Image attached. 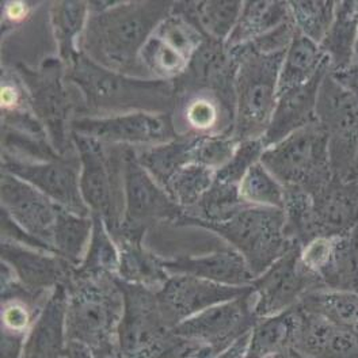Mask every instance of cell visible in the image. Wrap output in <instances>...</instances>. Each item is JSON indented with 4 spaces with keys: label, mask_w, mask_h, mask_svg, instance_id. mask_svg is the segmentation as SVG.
<instances>
[{
    "label": "cell",
    "mask_w": 358,
    "mask_h": 358,
    "mask_svg": "<svg viewBox=\"0 0 358 358\" xmlns=\"http://www.w3.org/2000/svg\"><path fill=\"white\" fill-rule=\"evenodd\" d=\"M174 1H89L90 17L80 52L115 72L150 79L140 53L157 26L171 13Z\"/></svg>",
    "instance_id": "cell-1"
},
{
    "label": "cell",
    "mask_w": 358,
    "mask_h": 358,
    "mask_svg": "<svg viewBox=\"0 0 358 358\" xmlns=\"http://www.w3.org/2000/svg\"><path fill=\"white\" fill-rule=\"evenodd\" d=\"M66 80L78 96L75 117L174 110V82L128 76L96 64L82 52L66 66Z\"/></svg>",
    "instance_id": "cell-2"
},
{
    "label": "cell",
    "mask_w": 358,
    "mask_h": 358,
    "mask_svg": "<svg viewBox=\"0 0 358 358\" xmlns=\"http://www.w3.org/2000/svg\"><path fill=\"white\" fill-rule=\"evenodd\" d=\"M236 62L234 136L239 140L262 138L278 99V78L285 56L265 55L250 44L228 49Z\"/></svg>",
    "instance_id": "cell-3"
},
{
    "label": "cell",
    "mask_w": 358,
    "mask_h": 358,
    "mask_svg": "<svg viewBox=\"0 0 358 358\" xmlns=\"http://www.w3.org/2000/svg\"><path fill=\"white\" fill-rule=\"evenodd\" d=\"M67 291L68 341L83 343L91 352L117 343V329L124 313L117 277L72 273Z\"/></svg>",
    "instance_id": "cell-4"
},
{
    "label": "cell",
    "mask_w": 358,
    "mask_h": 358,
    "mask_svg": "<svg viewBox=\"0 0 358 358\" xmlns=\"http://www.w3.org/2000/svg\"><path fill=\"white\" fill-rule=\"evenodd\" d=\"M72 143L80 160L82 197L91 215L101 217L117 239L125 215L124 145L76 132H72Z\"/></svg>",
    "instance_id": "cell-5"
},
{
    "label": "cell",
    "mask_w": 358,
    "mask_h": 358,
    "mask_svg": "<svg viewBox=\"0 0 358 358\" xmlns=\"http://www.w3.org/2000/svg\"><path fill=\"white\" fill-rule=\"evenodd\" d=\"M13 68L29 92L30 106L43 124L50 144L60 157L76 154L72 143V121L78 96L66 80V66L56 56L44 59L37 67L15 63Z\"/></svg>",
    "instance_id": "cell-6"
},
{
    "label": "cell",
    "mask_w": 358,
    "mask_h": 358,
    "mask_svg": "<svg viewBox=\"0 0 358 358\" xmlns=\"http://www.w3.org/2000/svg\"><path fill=\"white\" fill-rule=\"evenodd\" d=\"M196 228L216 234L236 250L245 258L254 278L296 246L285 232V213L277 208L247 206L228 222L201 224Z\"/></svg>",
    "instance_id": "cell-7"
},
{
    "label": "cell",
    "mask_w": 358,
    "mask_h": 358,
    "mask_svg": "<svg viewBox=\"0 0 358 358\" xmlns=\"http://www.w3.org/2000/svg\"><path fill=\"white\" fill-rule=\"evenodd\" d=\"M261 163L284 187H301L310 194L334 177L329 136L317 121L268 147Z\"/></svg>",
    "instance_id": "cell-8"
},
{
    "label": "cell",
    "mask_w": 358,
    "mask_h": 358,
    "mask_svg": "<svg viewBox=\"0 0 358 358\" xmlns=\"http://www.w3.org/2000/svg\"><path fill=\"white\" fill-rule=\"evenodd\" d=\"M125 215L121 238L144 239L147 231L157 224L178 223L183 209L174 201L148 171L140 164L134 147L124 145Z\"/></svg>",
    "instance_id": "cell-9"
},
{
    "label": "cell",
    "mask_w": 358,
    "mask_h": 358,
    "mask_svg": "<svg viewBox=\"0 0 358 358\" xmlns=\"http://www.w3.org/2000/svg\"><path fill=\"white\" fill-rule=\"evenodd\" d=\"M316 121L329 136L334 177L349 179L358 151V98L339 86L330 71L319 90Z\"/></svg>",
    "instance_id": "cell-10"
},
{
    "label": "cell",
    "mask_w": 358,
    "mask_h": 358,
    "mask_svg": "<svg viewBox=\"0 0 358 358\" xmlns=\"http://www.w3.org/2000/svg\"><path fill=\"white\" fill-rule=\"evenodd\" d=\"M117 282L124 297L117 342L124 358L136 357L170 338L173 327L163 313L157 291L125 282L118 277Z\"/></svg>",
    "instance_id": "cell-11"
},
{
    "label": "cell",
    "mask_w": 358,
    "mask_h": 358,
    "mask_svg": "<svg viewBox=\"0 0 358 358\" xmlns=\"http://www.w3.org/2000/svg\"><path fill=\"white\" fill-rule=\"evenodd\" d=\"M300 248L292 247L254 280V313L258 319L288 311L296 307L307 293L324 288L320 278L303 264Z\"/></svg>",
    "instance_id": "cell-12"
},
{
    "label": "cell",
    "mask_w": 358,
    "mask_h": 358,
    "mask_svg": "<svg viewBox=\"0 0 358 358\" xmlns=\"http://www.w3.org/2000/svg\"><path fill=\"white\" fill-rule=\"evenodd\" d=\"M71 129L105 144L134 148L157 145L179 137L173 115L164 113L134 112L112 117H75Z\"/></svg>",
    "instance_id": "cell-13"
},
{
    "label": "cell",
    "mask_w": 358,
    "mask_h": 358,
    "mask_svg": "<svg viewBox=\"0 0 358 358\" xmlns=\"http://www.w3.org/2000/svg\"><path fill=\"white\" fill-rule=\"evenodd\" d=\"M1 171L23 179L64 209L82 216H91L80 192V160L78 154L46 162H27L1 155Z\"/></svg>",
    "instance_id": "cell-14"
},
{
    "label": "cell",
    "mask_w": 358,
    "mask_h": 358,
    "mask_svg": "<svg viewBox=\"0 0 358 358\" xmlns=\"http://www.w3.org/2000/svg\"><path fill=\"white\" fill-rule=\"evenodd\" d=\"M254 306L255 294L251 289L235 300L213 306L180 322L173 329V333L194 345L225 349L238 338L250 333L258 322Z\"/></svg>",
    "instance_id": "cell-15"
},
{
    "label": "cell",
    "mask_w": 358,
    "mask_h": 358,
    "mask_svg": "<svg viewBox=\"0 0 358 358\" xmlns=\"http://www.w3.org/2000/svg\"><path fill=\"white\" fill-rule=\"evenodd\" d=\"M252 287H229L186 274H174L157 292L169 324L174 329L180 322L213 306L235 300Z\"/></svg>",
    "instance_id": "cell-16"
},
{
    "label": "cell",
    "mask_w": 358,
    "mask_h": 358,
    "mask_svg": "<svg viewBox=\"0 0 358 358\" xmlns=\"http://www.w3.org/2000/svg\"><path fill=\"white\" fill-rule=\"evenodd\" d=\"M0 199L1 209L15 223L52 247V232L59 209L57 203L30 183L4 171H1L0 177Z\"/></svg>",
    "instance_id": "cell-17"
},
{
    "label": "cell",
    "mask_w": 358,
    "mask_h": 358,
    "mask_svg": "<svg viewBox=\"0 0 358 358\" xmlns=\"http://www.w3.org/2000/svg\"><path fill=\"white\" fill-rule=\"evenodd\" d=\"M171 115L179 136L234 134L235 110L209 90L176 92Z\"/></svg>",
    "instance_id": "cell-18"
},
{
    "label": "cell",
    "mask_w": 358,
    "mask_h": 358,
    "mask_svg": "<svg viewBox=\"0 0 358 358\" xmlns=\"http://www.w3.org/2000/svg\"><path fill=\"white\" fill-rule=\"evenodd\" d=\"M1 262L14 271L17 280L27 289L52 292L67 285L75 266L62 257L36 248L1 242Z\"/></svg>",
    "instance_id": "cell-19"
},
{
    "label": "cell",
    "mask_w": 358,
    "mask_h": 358,
    "mask_svg": "<svg viewBox=\"0 0 358 358\" xmlns=\"http://www.w3.org/2000/svg\"><path fill=\"white\" fill-rule=\"evenodd\" d=\"M317 238H334L358 227V180L333 177L311 193Z\"/></svg>",
    "instance_id": "cell-20"
},
{
    "label": "cell",
    "mask_w": 358,
    "mask_h": 358,
    "mask_svg": "<svg viewBox=\"0 0 358 358\" xmlns=\"http://www.w3.org/2000/svg\"><path fill=\"white\" fill-rule=\"evenodd\" d=\"M293 350L308 358H358V331L338 326L299 306Z\"/></svg>",
    "instance_id": "cell-21"
},
{
    "label": "cell",
    "mask_w": 358,
    "mask_h": 358,
    "mask_svg": "<svg viewBox=\"0 0 358 358\" xmlns=\"http://www.w3.org/2000/svg\"><path fill=\"white\" fill-rule=\"evenodd\" d=\"M329 60L310 82L278 95L268 131L262 141L268 148L308 125L316 122V105L320 85L329 73Z\"/></svg>",
    "instance_id": "cell-22"
},
{
    "label": "cell",
    "mask_w": 358,
    "mask_h": 358,
    "mask_svg": "<svg viewBox=\"0 0 358 358\" xmlns=\"http://www.w3.org/2000/svg\"><path fill=\"white\" fill-rule=\"evenodd\" d=\"M67 285L49 294L26 336L22 358L67 357Z\"/></svg>",
    "instance_id": "cell-23"
},
{
    "label": "cell",
    "mask_w": 358,
    "mask_h": 358,
    "mask_svg": "<svg viewBox=\"0 0 358 358\" xmlns=\"http://www.w3.org/2000/svg\"><path fill=\"white\" fill-rule=\"evenodd\" d=\"M170 275L186 274L229 287H250L254 275L245 258L232 247H224L197 257L163 259Z\"/></svg>",
    "instance_id": "cell-24"
},
{
    "label": "cell",
    "mask_w": 358,
    "mask_h": 358,
    "mask_svg": "<svg viewBox=\"0 0 358 358\" xmlns=\"http://www.w3.org/2000/svg\"><path fill=\"white\" fill-rule=\"evenodd\" d=\"M90 17L89 1L48 3L50 31L57 48V57L68 66L80 53V43Z\"/></svg>",
    "instance_id": "cell-25"
},
{
    "label": "cell",
    "mask_w": 358,
    "mask_h": 358,
    "mask_svg": "<svg viewBox=\"0 0 358 358\" xmlns=\"http://www.w3.org/2000/svg\"><path fill=\"white\" fill-rule=\"evenodd\" d=\"M117 243L120 247L117 277L120 280L157 292L170 278L163 258L144 246V239L121 238Z\"/></svg>",
    "instance_id": "cell-26"
},
{
    "label": "cell",
    "mask_w": 358,
    "mask_h": 358,
    "mask_svg": "<svg viewBox=\"0 0 358 358\" xmlns=\"http://www.w3.org/2000/svg\"><path fill=\"white\" fill-rule=\"evenodd\" d=\"M243 1L203 0L174 1L173 10L194 23L202 34L213 41L227 43L239 20Z\"/></svg>",
    "instance_id": "cell-27"
},
{
    "label": "cell",
    "mask_w": 358,
    "mask_h": 358,
    "mask_svg": "<svg viewBox=\"0 0 358 358\" xmlns=\"http://www.w3.org/2000/svg\"><path fill=\"white\" fill-rule=\"evenodd\" d=\"M250 206L239 193V185L215 179L213 185L193 206L183 210L177 227H199L201 224L228 222L241 210Z\"/></svg>",
    "instance_id": "cell-28"
},
{
    "label": "cell",
    "mask_w": 358,
    "mask_h": 358,
    "mask_svg": "<svg viewBox=\"0 0 358 358\" xmlns=\"http://www.w3.org/2000/svg\"><path fill=\"white\" fill-rule=\"evenodd\" d=\"M297 326V306L288 311L258 319L250 333L246 358H273L289 352Z\"/></svg>",
    "instance_id": "cell-29"
},
{
    "label": "cell",
    "mask_w": 358,
    "mask_h": 358,
    "mask_svg": "<svg viewBox=\"0 0 358 358\" xmlns=\"http://www.w3.org/2000/svg\"><path fill=\"white\" fill-rule=\"evenodd\" d=\"M291 17L289 1H243L239 20L228 37L225 46L227 49H232L239 45L252 43L291 20Z\"/></svg>",
    "instance_id": "cell-30"
},
{
    "label": "cell",
    "mask_w": 358,
    "mask_h": 358,
    "mask_svg": "<svg viewBox=\"0 0 358 358\" xmlns=\"http://www.w3.org/2000/svg\"><path fill=\"white\" fill-rule=\"evenodd\" d=\"M358 38V1H336L333 24L320 44L331 72L352 66L356 62Z\"/></svg>",
    "instance_id": "cell-31"
},
{
    "label": "cell",
    "mask_w": 358,
    "mask_h": 358,
    "mask_svg": "<svg viewBox=\"0 0 358 358\" xmlns=\"http://www.w3.org/2000/svg\"><path fill=\"white\" fill-rule=\"evenodd\" d=\"M197 140L199 136H179L163 144L134 148L136 157L148 174L166 189L180 169L193 163Z\"/></svg>",
    "instance_id": "cell-32"
},
{
    "label": "cell",
    "mask_w": 358,
    "mask_h": 358,
    "mask_svg": "<svg viewBox=\"0 0 358 358\" xmlns=\"http://www.w3.org/2000/svg\"><path fill=\"white\" fill-rule=\"evenodd\" d=\"M326 63L322 46L296 31L280 69L278 95L310 82Z\"/></svg>",
    "instance_id": "cell-33"
},
{
    "label": "cell",
    "mask_w": 358,
    "mask_h": 358,
    "mask_svg": "<svg viewBox=\"0 0 358 358\" xmlns=\"http://www.w3.org/2000/svg\"><path fill=\"white\" fill-rule=\"evenodd\" d=\"M319 278L324 289L358 293V227L334 236L331 255Z\"/></svg>",
    "instance_id": "cell-34"
},
{
    "label": "cell",
    "mask_w": 358,
    "mask_h": 358,
    "mask_svg": "<svg viewBox=\"0 0 358 358\" xmlns=\"http://www.w3.org/2000/svg\"><path fill=\"white\" fill-rule=\"evenodd\" d=\"M92 227V216H82L59 205L52 232V247L55 254L78 268L86 255Z\"/></svg>",
    "instance_id": "cell-35"
},
{
    "label": "cell",
    "mask_w": 358,
    "mask_h": 358,
    "mask_svg": "<svg viewBox=\"0 0 358 358\" xmlns=\"http://www.w3.org/2000/svg\"><path fill=\"white\" fill-rule=\"evenodd\" d=\"M297 306L338 326L358 331V293L316 289L307 293Z\"/></svg>",
    "instance_id": "cell-36"
},
{
    "label": "cell",
    "mask_w": 358,
    "mask_h": 358,
    "mask_svg": "<svg viewBox=\"0 0 358 358\" xmlns=\"http://www.w3.org/2000/svg\"><path fill=\"white\" fill-rule=\"evenodd\" d=\"M91 216L94 220V227L90 245L82 264L75 268L73 273L85 277H96L105 274L117 275L120 265L118 243L115 242L105 222L98 216Z\"/></svg>",
    "instance_id": "cell-37"
},
{
    "label": "cell",
    "mask_w": 358,
    "mask_h": 358,
    "mask_svg": "<svg viewBox=\"0 0 358 358\" xmlns=\"http://www.w3.org/2000/svg\"><path fill=\"white\" fill-rule=\"evenodd\" d=\"M289 7L297 31L313 43L322 44L334 21L336 1L300 0L289 1Z\"/></svg>",
    "instance_id": "cell-38"
},
{
    "label": "cell",
    "mask_w": 358,
    "mask_h": 358,
    "mask_svg": "<svg viewBox=\"0 0 358 358\" xmlns=\"http://www.w3.org/2000/svg\"><path fill=\"white\" fill-rule=\"evenodd\" d=\"M140 62L150 79L169 82H173L183 75L190 63L178 50L160 40L155 34H152L144 45L140 53Z\"/></svg>",
    "instance_id": "cell-39"
},
{
    "label": "cell",
    "mask_w": 358,
    "mask_h": 358,
    "mask_svg": "<svg viewBox=\"0 0 358 358\" xmlns=\"http://www.w3.org/2000/svg\"><path fill=\"white\" fill-rule=\"evenodd\" d=\"M239 193L250 206L284 208L285 189L261 162L252 166L246 177L242 179Z\"/></svg>",
    "instance_id": "cell-40"
},
{
    "label": "cell",
    "mask_w": 358,
    "mask_h": 358,
    "mask_svg": "<svg viewBox=\"0 0 358 358\" xmlns=\"http://www.w3.org/2000/svg\"><path fill=\"white\" fill-rule=\"evenodd\" d=\"M216 179V173L201 164L190 163L180 169L166 186L170 197L185 210L193 206L208 192Z\"/></svg>",
    "instance_id": "cell-41"
},
{
    "label": "cell",
    "mask_w": 358,
    "mask_h": 358,
    "mask_svg": "<svg viewBox=\"0 0 358 358\" xmlns=\"http://www.w3.org/2000/svg\"><path fill=\"white\" fill-rule=\"evenodd\" d=\"M154 34L178 50L189 62L206 40L194 23L190 22L176 10H171V13L160 22Z\"/></svg>",
    "instance_id": "cell-42"
},
{
    "label": "cell",
    "mask_w": 358,
    "mask_h": 358,
    "mask_svg": "<svg viewBox=\"0 0 358 358\" xmlns=\"http://www.w3.org/2000/svg\"><path fill=\"white\" fill-rule=\"evenodd\" d=\"M239 143L234 134L199 136L193 150V163L217 173L234 157Z\"/></svg>",
    "instance_id": "cell-43"
},
{
    "label": "cell",
    "mask_w": 358,
    "mask_h": 358,
    "mask_svg": "<svg viewBox=\"0 0 358 358\" xmlns=\"http://www.w3.org/2000/svg\"><path fill=\"white\" fill-rule=\"evenodd\" d=\"M266 147L262 138L243 140L239 143L234 157L216 173V179L225 183L239 185L252 166L261 162Z\"/></svg>",
    "instance_id": "cell-44"
},
{
    "label": "cell",
    "mask_w": 358,
    "mask_h": 358,
    "mask_svg": "<svg viewBox=\"0 0 358 358\" xmlns=\"http://www.w3.org/2000/svg\"><path fill=\"white\" fill-rule=\"evenodd\" d=\"M296 31H297V29H296L291 17V20H288L287 22L280 24L278 27L273 29L271 31H268L262 37H259L248 44L252 46L254 50H257L259 53H265V55L282 53V52H287V49L289 48Z\"/></svg>",
    "instance_id": "cell-45"
},
{
    "label": "cell",
    "mask_w": 358,
    "mask_h": 358,
    "mask_svg": "<svg viewBox=\"0 0 358 358\" xmlns=\"http://www.w3.org/2000/svg\"><path fill=\"white\" fill-rule=\"evenodd\" d=\"M1 242L21 245V246L29 247V248H36V250L55 254L52 247L43 241L37 239L36 236L30 235L26 229H23L20 224L15 223L11 219V216L3 209H1Z\"/></svg>",
    "instance_id": "cell-46"
},
{
    "label": "cell",
    "mask_w": 358,
    "mask_h": 358,
    "mask_svg": "<svg viewBox=\"0 0 358 358\" xmlns=\"http://www.w3.org/2000/svg\"><path fill=\"white\" fill-rule=\"evenodd\" d=\"M333 243H334V238L322 236V238L313 239L310 243L300 248V257L303 264L317 277L322 268H324L326 264L329 262V258L333 250Z\"/></svg>",
    "instance_id": "cell-47"
},
{
    "label": "cell",
    "mask_w": 358,
    "mask_h": 358,
    "mask_svg": "<svg viewBox=\"0 0 358 358\" xmlns=\"http://www.w3.org/2000/svg\"><path fill=\"white\" fill-rule=\"evenodd\" d=\"M38 3L27 1H3L1 3V30L6 31L17 30L23 23L30 21Z\"/></svg>",
    "instance_id": "cell-48"
},
{
    "label": "cell",
    "mask_w": 358,
    "mask_h": 358,
    "mask_svg": "<svg viewBox=\"0 0 358 358\" xmlns=\"http://www.w3.org/2000/svg\"><path fill=\"white\" fill-rule=\"evenodd\" d=\"M26 336L24 334H15L1 330L0 358H22Z\"/></svg>",
    "instance_id": "cell-49"
},
{
    "label": "cell",
    "mask_w": 358,
    "mask_h": 358,
    "mask_svg": "<svg viewBox=\"0 0 358 358\" xmlns=\"http://www.w3.org/2000/svg\"><path fill=\"white\" fill-rule=\"evenodd\" d=\"M330 73L339 86H342L352 95L358 98V62H355L352 66L339 71H330Z\"/></svg>",
    "instance_id": "cell-50"
},
{
    "label": "cell",
    "mask_w": 358,
    "mask_h": 358,
    "mask_svg": "<svg viewBox=\"0 0 358 358\" xmlns=\"http://www.w3.org/2000/svg\"><path fill=\"white\" fill-rule=\"evenodd\" d=\"M251 333V331H250ZM250 333L238 338L229 346H227L215 358H246Z\"/></svg>",
    "instance_id": "cell-51"
},
{
    "label": "cell",
    "mask_w": 358,
    "mask_h": 358,
    "mask_svg": "<svg viewBox=\"0 0 358 358\" xmlns=\"http://www.w3.org/2000/svg\"><path fill=\"white\" fill-rule=\"evenodd\" d=\"M222 350H224V349L197 345V346L192 348L187 353H185L180 358H215Z\"/></svg>",
    "instance_id": "cell-52"
},
{
    "label": "cell",
    "mask_w": 358,
    "mask_h": 358,
    "mask_svg": "<svg viewBox=\"0 0 358 358\" xmlns=\"http://www.w3.org/2000/svg\"><path fill=\"white\" fill-rule=\"evenodd\" d=\"M66 358H94V355L86 345L68 341L67 357Z\"/></svg>",
    "instance_id": "cell-53"
},
{
    "label": "cell",
    "mask_w": 358,
    "mask_h": 358,
    "mask_svg": "<svg viewBox=\"0 0 358 358\" xmlns=\"http://www.w3.org/2000/svg\"><path fill=\"white\" fill-rule=\"evenodd\" d=\"M92 355H94V358H124V355L118 346V342L113 343L108 348H103L101 350L92 352Z\"/></svg>",
    "instance_id": "cell-54"
},
{
    "label": "cell",
    "mask_w": 358,
    "mask_h": 358,
    "mask_svg": "<svg viewBox=\"0 0 358 358\" xmlns=\"http://www.w3.org/2000/svg\"><path fill=\"white\" fill-rule=\"evenodd\" d=\"M349 179H357L358 180V151L355 157V162H353V166H352V170H350V177Z\"/></svg>",
    "instance_id": "cell-55"
},
{
    "label": "cell",
    "mask_w": 358,
    "mask_h": 358,
    "mask_svg": "<svg viewBox=\"0 0 358 358\" xmlns=\"http://www.w3.org/2000/svg\"><path fill=\"white\" fill-rule=\"evenodd\" d=\"M288 353H289V357L291 358H308L306 357V356H303V355H300L299 352H296V350H293V349H291Z\"/></svg>",
    "instance_id": "cell-56"
},
{
    "label": "cell",
    "mask_w": 358,
    "mask_h": 358,
    "mask_svg": "<svg viewBox=\"0 0 358 358\" xmlns=\"http://www.w3.org/2000/svg\"><path fill=\"white\" fill-rule=\"evenodd\" d=\"M273 358H291L289 357V353L287 352V353H281V355H277V356H274Z\"/></svg>",
    "instance_id": "cell-57"
},
{
    "label": "cell",
    "mask_w": 358,
    "mask_h": 358,
    "mask_svg": "<svg viewBox=\"0 0 358 358\" xmlns=\"http://www.w3.org/2000/svg\"><path fill=\"white\" fill-rule=\"evenodd\" d=\"M356 62H358V38L357 45H356Z\"/></svg>",
    "instance_id": "cell-58"
}]
</instances>
